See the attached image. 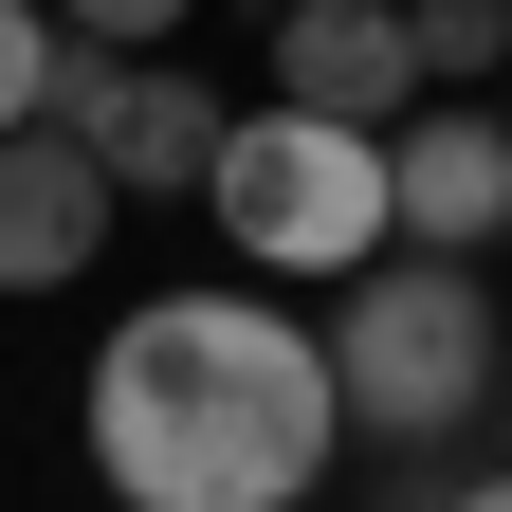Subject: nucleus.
Instances as JSON below:
<instances>
[{
  "label": "nucleus",
  "instance_id": "obj_7",
  "mask_svg": "<svg viewBox=\"0 0 512 512\" xmlns=\"http://www.w3.org/2000/svg\"><path fill=\"white\" fill-rule=\"evenodd\" d=\"M92 238H110V165L74 128H0V293L92 275Z\"/></svg>",
  "mask_w": 512,
  "mask_h": 512
},
{
  "label": "nucleus",
  "instance_id": "obj_3",
  "mask_svg": "<svg viewBox=\"0 0 512 512\" xmlns=\"http://www.w3.org/2000/svg\"><path fill=\"white\" fill-rule=\"evenodd\" d=\"M330 403L366 439H458L494 403V293H476V256H403V275H348V330H330Z\"/></svg>",
  "mask_w": 512,
  "mask_h": 512
},
{
  "label": "nucleus",
  "instance_id": "obj_12",
  "mask_svg": "<svg viewBox=\"0 0 512 512\" xmlns=\"http://www.w3.org/2000/svg\"><path fill=\"white\" fill-rule=\"evenodd\" d=\"M494 128H512V92H494Z\"/></svg>",
  "mask_w": 512,
  "mask_h": 512
},
{
  "label": "nucleus",
  "instance_id": "obj_4",
  "mask_svg": "<svg viewBox=\"0 0 512 512\" xmlns=\"http://www.w3.org/2000/svg\"><path fill=\"white\" fill-rule=\"evenodd\" d=\"M37 128H74V147L110 165V202H183V183H220V92L202 74H110L92 37H55V74H37Z\"/></svg>",
  "mask_w": 512,
  "mask_h": 512
},
{
  "label": "nucleus",
  "instance_id": "obj_2",
  "mask_svg": "<svg viewBox=\"0 0 512 512\" xmlns=\"http://www.w3.org/2000/svg\"><path fill=\"white\" fill-rule=\"evenodd\" d=\"M202 202H220V238L256 256V275H366V256L403 238V202H384V128H330V110H238Z\"/></svg>",
  "mask_w": 512,
  "mask_h": 512
},
{
  "label": "nucleus",
  "instance_id": "obj_10",
  "mask_svg": "<svg viewBox=\"0 0 512 512\" xmlns=\"http://www.w3.org/2000/svg\"><path fill=\"white\" fill-rule=\"evenodd\" d=\"M37 74H55V19H37V0H0V128H37Z\"/></svg>",
  "mask_w": 512,
  "mask_h": 512
},
{
  "label": "nucleus",
  "instance_id": "obj_11",
  "mask_svg": "<svg viewBox=\"0 0 512 512\" xmlns=\"http://www.w3.org/2000/svg\"><path fill=\"white\" fill-rule=\"evenodd\" d=\"M458 512H512V476H458Z\"/></svg>",
  "mask_w": 512,
  "mask_h": 512
},
{
  "label": "nucleus",
  "instance_id": "obj_1",
  "mask_svg": "<svg viewBox=\"0 0 512 512\" xmlns=\"http://www.w3.org/2000/svg\"><path fill=\"white\" fill-rule=\"evenodd\" d=\"M330 348L275 330L256 293H147L92 366V476L128 512H293L330 476Z\"/></svg>",
  "mask_w": 512,
  "mask_h": 512
},
{
  "label": "nucleus",
  "instance_id": "obj_6",
  "mask_svg": "<svg viewBox=\"0 0 512 512\" xmlns=\"http://www.w3.org/2000/svg\"><path fill=\"white\" fill-rule=\"evenodd\" d=\"M275 110H330V128H403V110H421L403 0H293V19H275Z\"/></svg>",
  "mask_w": 512,
  "mask_h": 512
},
{
  "label": "nucleus",
  "instance_id": "obj_5",
  "mask_svg": "<svg viewBox=\"0 0 512 512\" xmlns=\"http://www.w3.org/2000/svg\"><path fill=\"white\" fill-rule=\"evenodd\" d=\"M384 202H403L421 256H494L512 238V128L494 110H403L384 128Z\"/></svg>",
  "mask_w": 512,
  "mask_h": 512
},
{
  "label": "nucleus",
  "instance_id": "obj_8",
  "mask_svg": "<svg viewBox=\"0 0 512 512\" xmlns=\"http://www.w3.org/2000/svg\"><path fill=\"white\" fill-rule=\"evenodd\" d=\"M403 55H421V92L512 74V0H403Z\"/></svg>",
  "mask_w": 512,
  "mask_h": 512
},
{
  "label": "nucleus",
  "instance_id": "obj_9",
  "mask_svg": "<svg viewBox=\"0 0 512 512\" xmlns=\"http://www.w3.org/2000/svg\"><path fill=\"white\" fill-rule=\"evenodd\" d=\"M55 37H92V55H147V37H183V0H55Z\"/></svg>",
  "mask_w": 512,
  "mask_h": 512
}]
</instances>
